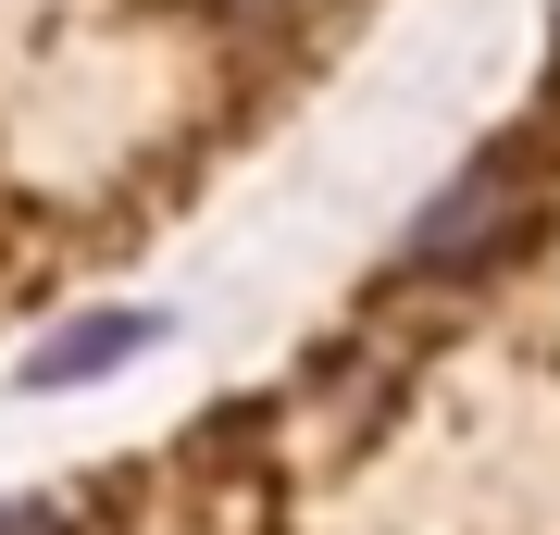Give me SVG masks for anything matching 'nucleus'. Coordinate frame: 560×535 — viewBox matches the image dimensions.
<instances>
[{
	"label": "nucleus",
	"instance_id": "obj_1",
	"mask_svg": "<svg viewBox=\"0 0 560 535\" xmlns=\"http://www.w3.org/2000/svg\"><path fill=\"white\" fill-rule=\"evenodd\" d=\"M536 175H523V150H486L474 175H448V199L411 224V261L423 275H460V261H499L523 224H536V199H523Z\"/></svg>",
	"mask_w": 560,
	"mask_h": 535
},
{
	"label": "nucleus",
	"instance_id": "obj_2",
	"mask_svg": "<svg viewBox=\"0 0 560 535\" xmlns=\"http://www.w3.org/2000/svg\"><path fill=\"white\" fill-rule=\"evenodd\" d=\"M125 349H150V312H101V324H62V337H38L25 386H75V374H113Z\"/></svg>",
	"mask_w": 560,
	"mask_h": 535
}]
</instances>
